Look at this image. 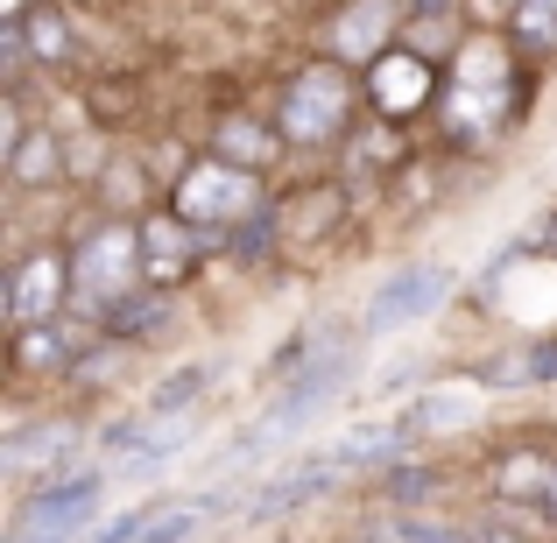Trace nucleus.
<instances>
[{
  "label": "nucleus",
  "instance_id": "obj_5",
  "mask_svg": "<svg viewBox=\"0 0 557 543\" xmlns=\"http://www.w3.org/2000/svg\"><path fill=\"white\" fill-rule=\"evenodd\" d=\"M360 85H368V107H374L388 127L423 121V113L445 99V78H437V64H431V57H417L409 42H395L388 57H374V64L360 71Z\"/></svg>",
  "mask_w": 557,
  "mask_h": 543
},
{
  "label": "nucleus",
  "instance_id": "obj_16",
  "mask_svg": "<svg viewBox=\"0 0 557 543\" xmlns=\"http://www.w3.org/2000/svg\"><path fill=\"white\" fill-rule=\"evenodd\" d=\"M64 177V141H57V127H28V141L8 156V184L14 190H50Z\"/></svg>",
  "mask_w": 557,
  "mask_h": 543
},
{
  "label": "nucleus",
  "instance_id": "obj_23",
  "mask_svg": "<svg viewBox=\"0 0 557 543\" xmlns=\"http://www.w3.org/2000/svg\"><path fill=\"white\" fill-rule=\"evenodd\" d=\"M374 494H381V502H395V516H403V508H417V502H431V494H437V473H431V466H381Z\"/></svg>",
  "mask_w": 557,
  "mask_h": 543
},
{
  "label": "nucleus",
  "instance_id": "obj_28",
  "mask_svg": "<svg viewBox=\"0 0 557 543\" xmlns=\"http://www.w3.org/2000/svg\"><path fill=\"white\" fill-rule=\"evenodd\" d=\"M28 8H42V0H28Z\"/></svg>",
  "mask_w": 557,
  "mask_h": 543
},
{
  "label": "nucleus",
  "instance_id": "obj_8",
  "mask_svg": "<svg viewBox=\"0 0 557 543\" xmlns=\"http://www.w3.org/2000/svg\"><path fill=\"white\" fill-rule=\"evenodd\" d=\"M71 311V247H28L8 269V318L14 325H50Z\"/></svg>",
  "mask_w": 557,
  "mask_h": 543
},
{
  "label": "nucleus",
  "instance_id": "obj_17",
  "mask_svg": "<svg viewBox=\"0 0 557 543\" xmlns=\"http://www.w3.org/2000/svg\"><path fill=\"white\" fill-rule=\"evenodd\" d=\"M28 57H36V64H71V57H78V36H71V8L64 0H42V8H28Z\"/></svg>",
  "mask_w": 557,
  "mask_h": 543
},
{
  "label": "nucleus",
  "instance_id": "obj_24",
  "mask_svg": "<svg viewBox=\"0 0 557 543\" xmlns=\"http://www.w3.org/2000/svg\"><path fill=\"white\" fill-rule=\"evenodd\" d=\"M403 8H409V28H423V22H459V8H466V0H403Z\"/></svg>",
  "mask_w": 557,
  "mask_h": 543
},
{
  "label": "nucleus",
  "instance_id": "obj_4",
  "mask_svg": "<svg viewBox=\"0 0 557 543\" xmlns=\"http://www.w3.org/2000/svg\"><path fill=\"white\" fill-rule=\"evenodd\" d=\"M261 205H269V190H261L255 170H233V163H219V156H198V163L170 184V212L190 219L198 233H212V240H226L233 226H247Z\"/></svg>",
  "mask_w": 557,
  "mask_h": 543
},
{
  "label": "nucleus",
  "instance_id": "obj_9",
  "mask_svg": "<svg viewBox=\"0 0 557 543\" xmlns=\"http://www.w3.org/2000/svg\"><path fill=\"white\" fill-rule=\"evenodd\" d=\"M135 226H141V275H149V289H170V297H177L190 283V269L212 255V233H198L190 219L170 212V205L163 212H141Z\"/></svg>",
  "mask_w": 557,
  "mask_h": 543
},
{
  "label": "nucleus",
  "instance_id": "obj_1",
  "mask_svg": "<svg viewBox=\"0 0 557 543\" xmlns=\"http://www.w3.org/2000/svg\"><path fill=\"white\" fill-rule=\"evenodd\" d=\"M516 85H522L516 42H508L502 28H473V22H466L459 36H451L445 99H437V113H445V141H459V149H487L494 135H508L516 113H522Z\"/></svg>",
  "mask_w": 557,
  "mask_h": 543
},
{
  "label": "nucleus",
  "instance_id": "obj_11",
  "mask_svg": "<svg viewBox=\"0 0 557 543\" xmlns=\"http://www.w3.org/2000/svg\"><path fill=\"white\" fill-rule=\"evenodd\" d=\"M78 445V423L71 417H42V423H14L8 437H0V466H8L14 480H57V459Z\"/></svg>",
  "mask_w": 557,
  "mask_h": 543
},
{
  "label": "nucleus",
  "instance_id": "obj_21",
  "mask_svg": "<svg viewBox=\"0 0 557 543\" xmlns=\"http://www.w3.org/2000/svg\"><path fill=\"white\" fill-rule=\"evenodd\" d=\"M163 318H170V289H135V297H121L99 318V332H107V340H141V332H156Z\"/></svg>",
  "mask_w": 557,
  "mask_h": 543
},
{
  "label": "nucleus",
  "instance_id": "obj_13",
  "mask_svg": "<svg viewBox=\"0 0 557 543\" xmlns=\"http://www.w3.org/2000/svg\"><path fill=\"white\" fill-rule=\"evenodd\" d=\"M283 149H289L283 127L255 121V113H219V127H212V156H219V163H233V170H255V177H269Z\"/></svg>",
  "mask_w": 557,
  "mask_h": 543
},
{
  "label": "nucleus",
  "instance_id": "obj_29",
  "mask_svg": "<svg viewBox=\"0 0 557 543\" xmlns=\"http://www.w3.org/2000/svg\"><path fill=\"white\" fill-rule=\"evenodd\" d=\"M64 8H71V0H64Z\"/></svg>",
  "mask_w": 557,
  "mask_h": 543
},
{
  "label": "nucleus",
  "instance_id": "obj_3",
  "mask_svg": "<svg viewBox=\"0 0 557 543\" xmlns=\"http://www.w3.org/2000/svg\"><path fill=\"white\" fill-rule=\"evenodd\" d=\"M135 289H149V275H141V226H99L85 247H71V311L78 318H107L121 297H135Z\"/></svg>",
  "mask_w": 557,
  "mask_h": 543
},
{
  "label": "nucleus",
  "instance_id": "obj_12",
  "mask_svg": "<svg viewBox=\"0 0 557 543\" xmlns=\"http://www.w3.org/2000/svg\"><path fill=\"white\" fill-rule=\"evenodd\" d=\"M417 431H423V423L409 417V409H403V417H374V423H346V431L325 445V459L346 466V473H381V466H395V452H403Z\"/></svg>",
  "mask_w": 557,
  "mask_h": 543
},
{
  "label": "nucleus",
  "instance_id": "obj_25",
  "mask_svg": "<svg viewBox=\"0 0 557 543\" xmlns=\"http://www.w3.org/2000/svg\"><path fill=\"white\" fill-rule=\"evenodd\" d=\"M473 8V28H508V14L522 8V0H466Z\"/></svg>",
  "mask_w": 557,
  "mask_h": 543
},
{
  "label": "nucleus",
  "instance_id": "obj_14",
  "mask_svg": "<svg viewBox=\"0 0 557 543\" xmlns=\"http://www.w3.org/2000/svg\"><path fill=\"white\" fill-rule=\"evenodd\" d=\"M78 360V332L64 318L50 325H14V374H71Z\"/></svg>",
  "mask_w": 557,
  "mask_h": 543
},
{
  "label": "nucleus",
  "instance_id": "obj_7",
  "mask_svg": "<svg viewBox=\"0 0 557 543\" xmlns=\"http://www.w3.org/2000/svg\"><path fill=\"white\" fill-rule=\"evenodd\" d=\"M437 304H451V269L445 261H403L395 275L374 283L368 311H360V332H409V325H423Z\"/></svg>",
  "mask_w": 557,
  "mask_h": 543
},
{
  "label": "nucleus",
  "instance_id": "obj_10",
  "mask_svg": "<svg viewBox=\"0 0 557 543\" xmlns=\"http://www.w3.org/2000/svg\"><path fill=\"white\" fill-rule=\"evenodd\" d=\"M339 480H346V466H332L325 452H318V459H297V466L269 473L247 494V522H275V516H289V508H311V502H325Z\"/></svg>",
  "mask_w": 557,
  "mask_h": 543
},
{
  "label": "nucleus",
  "instance_id": "obj_20",
  "mask_svg": "<svg viewBox=\"0 0 557 543\" xmlns=\"http://www.w3.org/2000/svg\"><path fill=\"white\" fill-rule=\"evenodd\" d=\"M219 247H226V255L240 261V269H255V261H269L275 247H283V205L269 198V205H261L255 219H247V226H233V233H226Z\"/></svg>",
  "mask_w": 557,
  "mask_h": 543
},
{
  "label": "nucleus",
  "instance_id": "obj_22",
  "mask_svg": "<svg viewBox=\"0 0 557 543\" xmlns=\"http://www.w3.org/2000/svg\"><path fill=\"white\" fill-rule=\"evenodd\" d=\"M205 388H212V367H177V374H163L149 388L141 409H149V417H190V403H198Z\"/></svg>",
  "mask_w": 557,
  "mask_h": 543
},
{
  "label": "nucleus",
  "instance_id": "obj_26",
  "mask_svg": "<svg viewBox=\"0 0 557 543\" xmlns=\"http://www.w3.org/2000/svg\"><path fill=\"white\" fill-rule=\"evenodd\" d=\"M473 543H530V536H508V530H466Z\"/></svg>",
  "mask_w": 557,
  "mask_h": 543
},
{
  "label": "nucleus",
  "instance_id": "obj_15",
  "mask_svg": "<svg viewBox=\"0 0 557 543\" xmlns=\"http://www.w3.org/2000/svg\"><path fill=\"white\" fill-rule=\"evenodd\" d=\"M550 480H557V459H544V452H530V445H516V452L494 459V494H502V502H536L544 508Z\"/></svg>",
  "mask_w": 557,
  "mask_h": 543
},
{
  "label": "nucleus",
  "instance_id": "obj_19",
  "mask_svg": "<svg viewBox=\"0 0 557 543\" xmlns=\"http://www.w3.org/2000/svg\"><path fill=\"white\" fill-rule=\"evenodd\" d=\"M395 163H403V127H388V121L360 127V135L346 141V177L354 184H368V177H381V170H395Z\"/></svg>",
  "mask_w": 557,
  "mask_h": 543
},
{
  "label": "nucleus",
  "instance_id": "obj_18",
  "mask_svg": "<svg viewBox=\"0 0 557 543\" xmlns=\"http://www.w3.org/2000/svg\"><path fill=\"white\" fill-rule=\"evenodd\" d=\"M502 36L516 42L522 64H544V57H557V0H522V8L508 14Z\"/></svg>",
  "mask_w": 557,
  "mask_h": 543
},
{
  "label": "nucleus",
  "instance_id": "obj_6",
  "mask_svg": "<svg viewBox=\"0 0 557 543\" xmlns=\"http://www.w3.org/2000/svg\"><path fill=\"white\" fill-rule=\"evenodd\" d=\"M99 494H107V480H99V473H57V480H36V488L22 494V508H14V530H8V543L78 536L85 522H92Z\"/></svg>",
  "mask_w": 557,
  "mask_h": 543
},
{
  "label": "nucleus",
  "instance_id": "obj_2",
  "mask_svg": "<svg viewBox=\"0 0 557 543\" xmlns=\"http://www.w3.org/2000/svg\"><path fill=\"white\" fill-rule=\"evenodd\" d=\"M360 99H368V85L354 78V64L311 57V64H297L283 78V92H275V127H283L289 149H346Z\"/></svg>",
  "mask_w": 557,
  "mask_h": 543
},
{
  "label": "nucleus",
  "instance_id": "obj_27",
  "mask_svg": "<svg viewBox=\"0 0 557 543\" xmlns=\"http://www.w3.org/2000/svg\"><path fill=\"white\" fill-rule=\"evenodd\" d=\"M544 516H557V480H550V494H544Z\"/></svg>",
  "mask_w": 557,
  "mask_h": 543
}]
</instances>
